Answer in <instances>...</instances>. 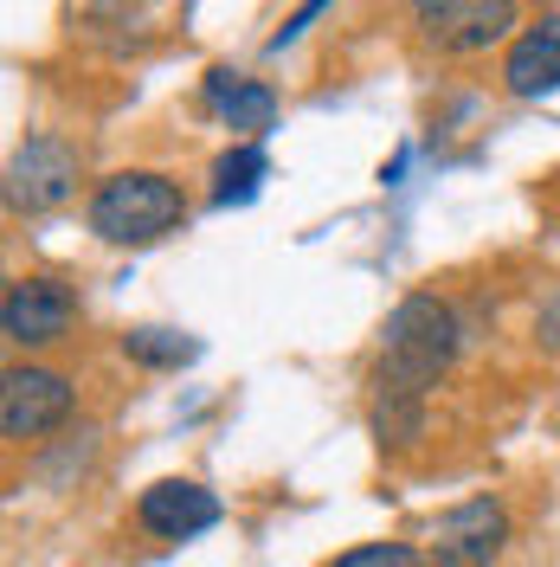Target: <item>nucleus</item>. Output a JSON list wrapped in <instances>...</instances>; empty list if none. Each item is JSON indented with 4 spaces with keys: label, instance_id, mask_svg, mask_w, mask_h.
<instances>
[{
    "label": "nucleus",
    "instance_id": "nucleus-1",
    "mask_svg": "<svg viewBox=\"0 0 560 567\" xmlns=\"http://www.w3.org/2000/svg\"><path fill=\"white\" fill-rule=\"evenodd\" d=\"M457 354V317L445 297L413 290L393 303V317L381 322V368H374V393L386 400H425L438 388V374Z\"/></svg>",
    "mask_w": 560,
    "mask_h": 567
},
{
    "label": "nucleus",
    "instance_id": "nucleus-2",
    "mask_svg": "<svg viewBox=\"0 0 560 567\" xmlns=\"http://www.w3.org/2000/svg\"><path fill=\"white\" fill-rule=\"evenodd\" d=\"M180 219H187V200L155 168H123V175L97 181V194H91V233L110 246H155Z\"/></svg>",
    "mask_w": 560,
    "mask_h": 567
},
{
    "label": "nucleus",
    "instance_id": "nucleus-3",
    "mask_svg": "<svg viewBox=\"0 0 560 567\" xmlns=\"http://www.w3.org/2000/svg\"><path fill=\"white\" fill-rule=\"evenodd\" d=\"M509 542V509L496 496H470L432 523V567H490Z\"/></svg>",
    "mask_w": 560,
    "mask_h": 567
},
{
    "label": "nucleus",
    "instance_id": "nucleus-4",
    "mask_svg": "<svg viewBox=\"0 0 560 567\" xmlns=\"http://www.w3.org/2000/svg\"><path fill=\"white\" fill-rule=\"evenodd\" d=\"M71 187H77V155L59 136H27L13 148V162H7V207L45 213L59 200H71Z\"/></svg>",
    "mask_w": 560,
    "mask_h": 567
},
{
    "label": "nucleus",
    "instance_id": "nucleus-5",
    "mask_svg": "<svg viewBox=\"0 0 560 567\" xmlns=\"http://www.w3.org/2000/svg\"><path fill=\"white\" fill-rule=\"evenodd\" d=\"M77 317V297H71L59 278H13L7 284V297H0V329H7V342H20V349H45V342H59Z\"/></svg>",
    "mask_w": 560,
    "mask_h": 567
},
{
    "label": "nucleus",
    "instance_id": "nucleus-6",
    "mask_svg": "<svg viewBox=\"0 0 560 567\" xmlns=\"http://www.w3.org/2000/svg\"><path fill=\"white\" fill-rule=\"evenodd\" d=\"M71 420V381L59 368H7L0 388V432L7 439H39Z\"/></svg>",
    "mask_w": 560,
    "mask_h": 567
},
{
    "label": "nucleus",
    "instance_id": "nucleus-7",
    "mask_svg": "<svg viewBox=\"0 0 560 567\" xmlns=\"http://www.w3.org/2000/svg\"><path fill=\"white\" fill-rule=\"evenodd\" d=\"M413 20L438 52H484L516 27V7L509 0H438V7H419Z\"/></svg>",
    "mask_w": 560,
    "mask_h": 567
},
{
    "label": "nucleus",
    "instance_id": "nucleus-8",
    "mask_svg": "<svg viewBox=\"0 0 560 567\" xmlns=\"http://www.w3.org/2000/svg\"><path fill=\"white\" fill-rule=\"evenodd\" d=\"M226 509H219V496L207 484H194V477H162V484H148L136 503V523L155 542H187V535L212 529Z\"/></svg>",
    "mask_w": 560,
    "mask_h": 567
},
{
    "label": "nucleus",
    "instance_id": "nucleus-9",
    "mask_svg": "<svg viewBox=\"0 0 560 567\" xmlns=\"http://www.w3.org/2000/svg\"><path fill=\"white\" fill-rule=\"evenodd\" d=\"M502 84H509V97H548V91H560V13H541V20H528L522 33L509 39Z\"/></svg>",
    "mask_w": 560,
    "mask_h": 567
},
{
    "label": "nucleus",
    "instance_id": "nucleus-10",
    "mask_svg": "<svg viewBox=\"0 0 560 567\" xmlns=\"http://www.w3.org/2000/svg\"><path fill=\"white\" fill-rule=\"evenodd\" d=\"M207 104L219 110L246 142H258L271 123H278V91H271L265 78H239V71H226V65L207 71Z\"/></svg>",
    "mask_w": 560,
    "mask_h": 567
},
{
    "label": "nucleus",
    "instance_id": "nucleus-11",
    "mask_svg": "<svg viewBox=\"0 0 560 567\" xmlns=\"http://www.w3.org/2000/svg\"><path fill=\"white\" fill-rule=\"evenodd\" d=\"M265 175H271L265 142H239V148H226V155L212 162V207H239V200H251Z\"/></svg>",
    "mask_w": 560,
    "mask_h": 567
},
{
    "label": "nucleus",
    "instance_id": "nucleus-12",
    "mask_svg": "<svg viewBox=\"0 0 560 567\" xmlns=\"http://www.w3.org/2000/svg\"><path fill=\"white\" fill-rule=\"evenodd\" d=\"M123 354L142 361V368H187V361L200 354V342H187L175 329H129V336H123Z\"/></svg>",
    "mask_w": 560,
    "mask_h": 567
},
{
    "label": "nucleus",
    "instance_id": "nucleus-13",
    "mask_svg": "<svg viewBox=\"0 0 560 567\" xmlns=\"http://www.w3.org/2000/svg\"><path fill=\"white\" fill-rule=\"evenodd\" d=\"M329 567H425L413 542H361L349 555H335Z\"/></svg>",
    "mask_w": 560,
    "mask_h": 567
},
{
    "label": "nucleus",
    "instance_id": "nucleus-14",
    "mask_svg": "<svg viewBox=\"0 0 560 567\" xmlns=\"http://www.w3.org/2000/svg\"><path fill=\"white\" fill-rule=\"evenodd\" d=\"M535 336H541V349L560 354V290L541 303V317H535Z\"/></svg>",
    "mask_w": 560,
    "mask_h": 567
},
{
    "label": "nucleus",
    "instance_id": "nucleus-15",
    "mask_svg": "<svg viewBox=\"0 0 560 567\" xmlns=\"http://www.w3.org/2000/svg\"><path fill=\"white\" fill-rule=\"evenodd\" d=\"M315 13H322V7H315V0H310V7H303V13H290V27H283V33H278V39H271V52H283V45H290V39L303 33V27H310Z\"/></svg>",
    "mask_w": 560,
    "mask_h": 567
}]
</instances>
